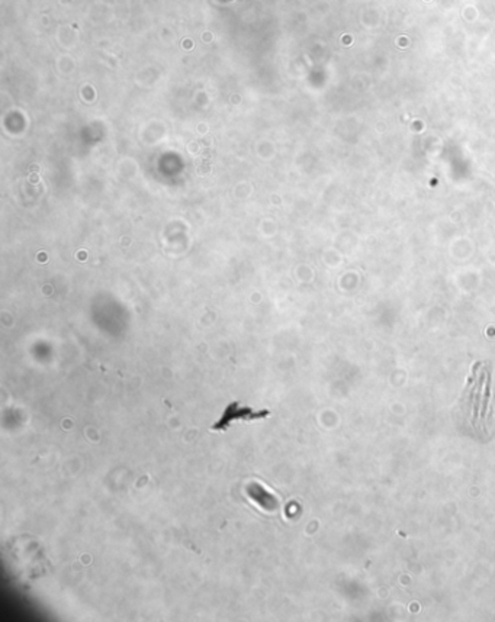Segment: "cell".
<instances>
[{"mask_svg": "<svg viewBox=\"0 0 495 622\" xmlns=\"http://www.w3.org/2000/svg\"><path fill=\"white\" fill-rule=\"evenodd\" d=\"M269 415L270 413L267 410H255L253 408L240 406L237 402H234L227 409H225L222 417L217 421V424L212 427V429L214 431H225V429H229L231 422L264 420L266 417H269Z\"/></svg>", "mask_w": 495, "mask_h": 622, "instance_id": "cell-2", "label": "cell"}, {"mask_svg": "<svg viewBox=\"0 0 495 622\" xmlns=\"http://www.w3.org/2000/svg\"><path fill=\"white\" fill-rule=\"evenodd\" d=\"M245 493L252 499V502H255L266 512H275L279 510V500L276 499V496L272 492H269L264 486H262L260 483L252 481L250 485H247Z\"/></svg>", "mask_w": 495, "mask_h": 622, "instance_id": "cell-3", "label": "cell"}, {"mask_svg": "<svg viewBox=\"0 0 495 622\" xmlns=\"http://www.w3.org/2000/svg\"><path fill=\"white\" fill-rule=\"evenodd\" d=\"M463 415L472 431L488 441L495 434V398L491 391V372L478 363L462 398Z\"/></svg>", "mask_w": 495, "mask_h": 622, "instance_id": "cell-1", "label": "cell"}]
</instances>
